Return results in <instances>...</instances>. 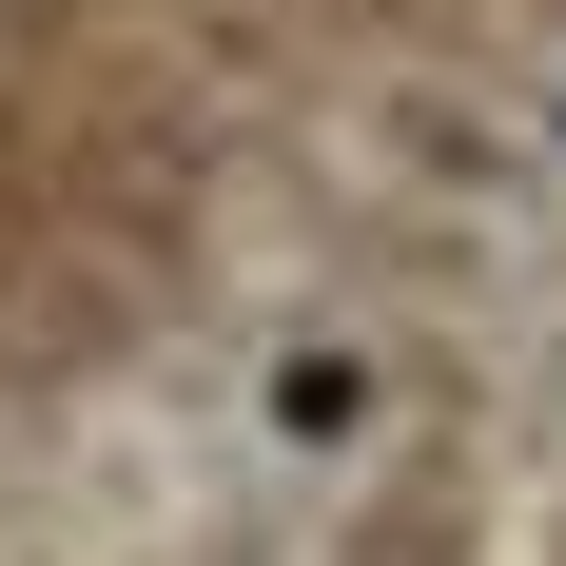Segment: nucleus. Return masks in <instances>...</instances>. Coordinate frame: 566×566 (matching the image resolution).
<instances>
[{
    "mask_svg": "<svg viewBox=\"0 0 566 566\" xmlns=\"http://www.w3.org/2000/svg\"><path fill=\"white\" fill-rule=\"evenodd\" d=\"M0 566H566V0H0Z\"/></svg>",
    "mask_w": 566,
    "mask_h": 566,
    "instance_id": "1",
    "label": "nucleus"
}]
</instances>
